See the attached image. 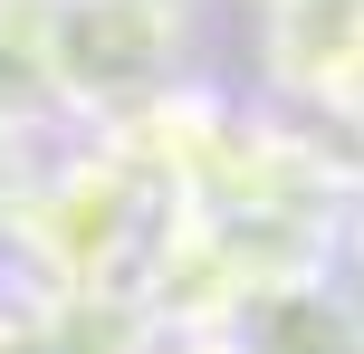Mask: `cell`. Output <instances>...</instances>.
Wrapping results in <instances>:
<instances>
[{"label":"cell","instance_id":"6da1fadb","mask_svg":"<svg viewBox=\"0 0 364 354\" xmlns=\"http://www.w3.org/2000/svg\"><path fill=\"white\" fill-rule=\"evenodd\" d=\"M182 0H48L38 10V77L68 96H125L154 106L173 87Z\"/></svg>","mask_w":364,"mask_h":354}]
</instances>
